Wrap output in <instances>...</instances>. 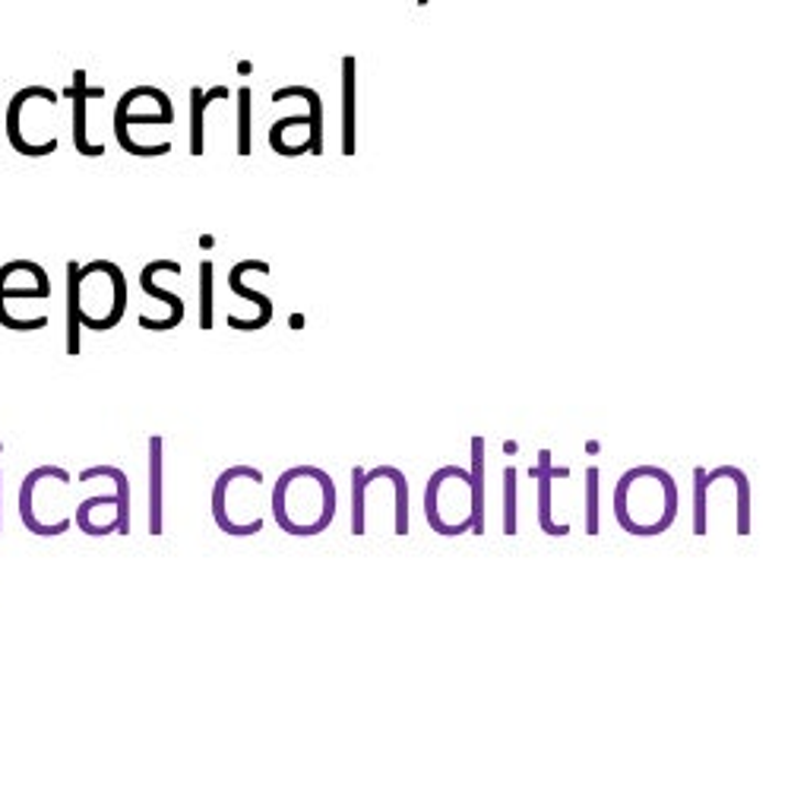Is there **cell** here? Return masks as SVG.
Here are the masks:
<instances>
[{"mask_svg": "<svg viewBox=\"0 0 810 810\" xmlns=\"http://www.w3.org/2000/svg\"><path fill=\"white\" fill-rule=\"evenodd\" d=\"M425 519L437 535L484 532V437H472V466H440L425 484Z\"/></svg>", "mask_w": 810, "mask_h": 810, "instance_id": "1", "label": "cell"}, {"mask_svg": "<svg viewBox=\"0 0 810 810\" xmlns=\"http://www.w3.org/2000/svg\"><path fill=\"white\" fill-rule=\"evenodd\" d=\"M336 481L320 466H292L285 469L270 491V510L278 529L295 535V538H310L329 529L336 519Z\"/></svg>", "mask_w": 810, "mask_h": 810, "instance_id": "2", "label": "cell"}, {"mask_svg": "<svg viewBox=\"0 0 810 810\" xmlns=\"http://www.w3.org/2000/svg\"><path fill=\"white\" fill-rule=\"evenodd\" d=\"M614 519L636 538H653L671 529L678 519V484L671 472L658 466L627 469L614 484Z\"/></svg>", "mask_w": 810, "mask_h": 810, "instance_id": "3", "label": "cell"}, {"mask_svg": "<svg viewBox=\"0 0 810 810\" xmlns=\"http://www.w3.org/2000/svg\"><path fill=\"white\" fill-rule=\"evenodd\" d=\"M67 295H74L79 327L92 332L114 329L127 314V278L114 260L67 263Z\"/></svg>", "mask_w": 810, "mask_h": 810, "instance_id": "4", "label": "cell"}, {"mask_svg": "<svg viewBox=\"0 0 810 810\" xmlns=\"http://www.w3.org/2000/svg\"><path fill=\"white\" fill-rule=\"evenodd\" d=\"M70 472L61 466H35L20 484L17 510L20 519L32 535L39 538H57L74 526V513H67V491H70Z\"/></svg>", "mask_w": 810, "mask_h": 810, "instance_id": "5", "label": "cell"}, {"mask_svg": "<svg viewBox=\"0 0 810 810\" xmlns=\"http://www.w3.org/2000/svg\"><path fill=\"white\" fill-rule=\"evenodd\" d=\"M57 92L48 86H25L7 105V140L25 158H45L57 152L61 140L54 133Z\"/></svg>", "mask_w": 810, "mask_h": 810, "instance_id": "6", "label": "cell"}, {"mask_svg": "<svg viewBox=\"0 0 810 810\" xmlns=\"http://www.w3.org/2000/svg\"><path fill=\"white\" fill-rule=\"evenodd\" d=\"M108 472H111L114 491L111 494H89L74 510L76 529L92 535V538L130 532V479L118 466H108Z\"/></svg>", "mask_w": 810, "mask_h": 810, "instance_id": "7", "label": "cell"}, {"mask_svg": "<svg viewBox=\"0 0 810 810\" xmlns=\"http://www.w3.org/2000/svg\"><path fill=\"white\" fill-rule=\"evenodd\" d=\"M51 278L48 270L35 260H10L0 266V327L20 332L17 307L25 302H48Z\"/></svg>", "mask_w": 810, "mask_h": 810, "instance_id": "8", "label": "cell"}, {"mask_svg": "<svg viewBox=\"0 0 810 810\" xmlns=\"http://www.w3.org/2000/svg\"><path fill=\"white\" fill-rule=\"evenodd\" d=\"M175 124V105L155 86H133L127 89L114 108V136L124 146L127 133L133 127H172Z\"/></svg>", "mask_w": 810, "mask_h": 810, "instance_id": "9", "label": "cell"}, {"mask_svg": "<svg viewBox=\"0 0 810 810\" xmlns=\"http://www.w3.org/2000/svg\"><path fill=\"white\" fill-rule=\"evenodd\" d=\"M529 479H538V526L545 535H570V523L555 519V481L570 479V469L551 462V450L538 453V466L529 469Z\"/></svg>", "mask_w": 810, "mask_h": 810, "instance_id": "10", "label": "cell"}, {"mask_svg": "<svg viewBox=\"0 0 810 810\" xmlns=\"http://www.w3.org/2000/svg\"><path fill=\"white\" fill-rule=\"evenodd\" d=\"M67 99L74 101V146L79 155L86 158H99L105 155V143H89V99H105V89L101 86H89L86 70H74V83L70 89L64 92Z\"/></svg>", "mask_w": 810, "mask_h": 810, "instance_id": "11", "label": "cell"}, {"mask_svg": "<svg viewBox=\"0 0 810 810\" xmlns=\"http://www.w3.org/2000/svg\"><path fill=\"white\" fill-rule=\"evenodd\" d=\"M158 266H162V256L143 266V273H140V288H143L150 298L165 304V307H168V317H165V320H150L146 314H140V327L150 329V332H168V329H175L177 324L184 320V310H187V307H184V298H180V295L168 292V288H162V285L155 282V270H158Z\"/></svg>", "mask_w": 810, "mask_h": 810, "instance_id": "12", "label": "cell"}, {"mask_svg": "<svg viewBox=\"0 0 810 810\" xmlns=\"http://www.w3.org/2000/svg\"><path fill=\"white\" fill-rule=\"evenodd\" d=\"M165 529V437H150V535Z\"/></svg>", "mask_w": 810, "mask_h": 810, "instance_id": "13", "label": "cell"}, {"mask_svg": "<svg viewBox=\"0 0 810 810\" xmlns=\"http://www.w3.org/2000/svg\"><path fill=\"white\" fill-rule=\"evenodd\" d=\"M248 270H260V273L270 276V263H266V260H241V263H234L231 273H228V288H231L238 298L251 302L253 307H256V314H260V324L266 327V324L273 320L276 307H273V298H270V295H263V292H256L251 285H244V273H248Z\"/></svg>", "mask_w": 810, "mask_h": 810, "instance_id": "14", "label": "cell"}, {"mask_svg": "<svg viewBox=\"0 0 810 810\" xmlns=\"http://www.w3.org/2000/svg\"><path fill=\"white\" fill-rule=\"evenodd\" d=\"M226 86H212L209 92H202L200 86L190 89V155H202L206 152V127H202V118H206V108L209 101L216 99H228Z\"/></svg>", "mask_w": 810, "mask_h": 810, "instance_id": "15", "label": "cell"}, {"mask_svg": "<svg viewBox=\"0 0 810 810\" xmlns=\"http://www.w3.org/2000/svg\"><path fill=\"white\" fill-rule=\"evenodd\" d=\"M354 57H342V155H354Z\"/></svg>", "mask_w": 810, "mask_h": 810, "instance_id": "16", "label": "cell"}, {"mask_svg": "<svg viewBox=\"0 0 810 810\" xmlns=\"http://www.w3.org/2000/svg\"><path fill=\"white\" fill-rule=\"evenodd\" d=\"M719 472L734 484V532L747 535L751 532V481L737 466H719Z\"/></svg>", "mask_w": 810, "mask_h": 810, "instance_id": "17", "label": "cell"}, {"mask_svg": "<svg viewBox=\"0 0 810 810\" xmlns=\"http://www.w3.org/2000/svg\"><path fill=\"white\" fill-rule=\"evenodd\" d=\"M693 535H709V479L707 469H693Z\"/></svg>", "mask_w": 810, "mask_h": 810, "instance_id": "18", "label": "cell"}, {"mask_svg": "<svg viewBox=\"0 0 810 810\" xmlns=\"http://www.w3.org/2000/svg\"><path fill=\"white\" fill-rule=\"evenodd\" d=\"M253 92L251 86H241L238 89V155H251L253 152Z\"/></svg>", "mask_w": 810, "mask_h": 810, "instance_id": "19", "label": "cell"}, {"mask_svg": "<svg viewBox=\"0 0 810 810\" xmlns=\"http://www.w3.org/2000/svg\"><path fill=\"white\" fill-rule=\"evenodd\" d=\"M216 266L212 260L200 263V329H212V310H216Z\"/></svg>", "mask_w": 810, "mask_h": 810, "instance_id": "20", "label": "cell"}, {"mask_svg": "<svg viewBox=\"0 0 810 810\" xmlns=\"http://www.w3.org/2000/svg\"><path fill=\"white\" fill-rule=\"evenodd\" d=\"M516 469L506 466L504 469V532L516 535V519H519V481H516Z\"/></svg>", "mask_w": 810, "mask_h": 810, "instance_id": "21", "label": "cell"}, {"mask_svg": "<svg viewBox=\"0 0 810 810\" xmlns=\"http://www.w3.org/2000/svg\"><path fill=\"white\" fill-rule=\"evenodd\" d=\"M585 535H599V469H585Z\"/></svg>", "mask_w": 810, "mask_h": 810, "instance_id": "22", "label": "cell"}, {"mask_svg": "<svg viewBox=\"0 0 810 810\" xmlns=\"http://www.w3.org/2000/svg\"><path fill=\"white\" fill-rule=\"evenodd\" d=\"M0 479H3V472H0ZM0 494H3V481H0ZM0 529H3V506H0Z\"/></svg>", "mask_w": 810, "mask_h": 810, "instance_id": "23", "label": "cell"}, {"mask_svg": "<svg viewBox=\"0 0 810 810\" xmlns=\"http://www.w3.org/2000/svg\"><path fill=\"white\" fill-rule=\"evenodd\" d=\"M430 0H418V7H428Z\"/></svg>", "mask_w": 810, "mask_h": 810, "instance_id": "24", "label": "cell"}]
</instances>
